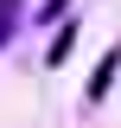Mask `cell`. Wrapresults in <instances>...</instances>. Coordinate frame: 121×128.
Returning a JSON list of instances; mask_svg holds the SVG:
<instances>
[{
	"instance_id": "cell-1",
	"label": "cell",
	"mask_w": 121,
	"mask_h": 128,
	"mask_svg": "<svg viewBox=\"0 0 121 128\" xmlns=\"http://www.w3.org/2000/svg\"><path fill=\"white\" fill-rule=\"evenodd\" d=\"M115 64H121V51H108V58H102V70H96V83H89V102H102V96H108V83H115Z\"/></svg>"
},
{
	"instance_id": "cell-2",
	"label": "cell",
	"mask_w": 121,
	"mask_h": 128,
	"mask_svg": "<svg viewBox=\"0 0 121 128\" xmlns=\"http://www.w3.org/2000/svg\"><path fill=\"white\" fill-rule=\"evenodd\" d=\"M13 26H19V0H0V45L13 38Z\"/></svg>"
}]
</instances>
